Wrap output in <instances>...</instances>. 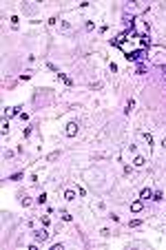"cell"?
I'll return each instance as SVG.
<instances>
[{
  "mask_svg": "<svg viewBox=\"0 0 166 250\" xmlns=\"http://www.w3.org/2000/svg\"><path fill=\"white\" fill-rule=\"evenodd\" d=\"M64 133H67V137H76L78 135V124L76 122H69L67 128H64Z\"/></svg>",
  "mask_w": 166,
  "mask_h": 250,
  "instance_id": "obj_1",
  "label": "cell"
},
{
  "mask_svg": "<svg viewBox=\"0 0 166 250\" xmlns=\"http://www.w3.org/2000/svg\"><path fill=\"white\" fill-rule=\"evenodd\" d=\"M33 237H35V241H47L49 233H47L44 228H38V230H33Z\"/></svg>",
  "mask_w": 166,
  "mask_h": 250,
  "instance_id": "obj_2",
  "label": "cell"
},
{
  "mask_svg": "<svg viewBox=\"0 0 166 250\" xmlns=\"http://www.w3.org/2000/svg\"><path fill=\"white\" fill-rule=\"evenodd\" d=\"M18 113V106H7L5 108V119H9V117H13Z\"/></svg>",
  "mask_w": 166,
  "mask_h": 250,
  "instance_id": "obj_3",
  "label": "cell"
},
{
  "mask_svg": "<svg viewBox=\"0 0 166 250\" xmlns=\"http://www.w3.org/2000/svg\"><path fill=\"white\" fill-rule=\"evenodd\" d=\"M142 208H144V204H142V199H135V201L131 204V210H133V212H140Z\"/></svg>",
  "mask_w": 166,
  "mask_h": 250,
  "instance_id": "obj_4",
  "label": "cell"
},
{
  "mask_svg": "<svg viewBox=\"0 0 166 250\" xmlns=\"http://www.w3.org/2000/svg\"><path fill=\"white\" fill-rule=\"evenodd\" d=\"M151 197H153V190H151V188H144V190L140 193V199H142V201H144V199H151Z\"/></svg>",
  "mask_w": 166,
  "mask_h": 250,
  "instance_id": "obj_5",
  "label": "cell"
},
{
  "mask_svg": "<svg viewBox=\"0 0 166 250\" xmlns=\"http://www.w3.org/2000/svg\"><path fill=\"white\" fill-rule=\"evenodd\" d=\"M133 164L137 166V168H142V166L146 164V160H144V157H142V155H135V160H133Z\"/></svg>",
  "mask_w": 166,
  "mask_h": 250,
  "instance_id": "obj_6",
  "label": "cell"
},
{
  "mask_svg": "<svg viewBox=\"0 0 166 250\" xmlns=\"http://www.w3.org/2000/svg\"><path fill=\"white\" fill-rule=\"evenodd\" d=\"M140 135H142V140H144V142H146V144H149V146H151V144H153V135H151V133H146V131H142V133H140Z\"/></svg>",
  "mask_w": 166,
  "mask_h": 250,
  "instance_id": "obj_7",
  "label": "cell"
},
{
  "mask_svg": "<svg viewBox=\"0 0 166 250\" xmlns=\"http://www.w3.org/2000/svg\"><path fill=\"white\" fill-rule=\"evenodd\" d=\"M64 199H67V201H73V199H76V193H73V190H64Z\"/></svg>",
  "mask_w": 166,
  "mask_h": 250,
  "instance_id": "obj_8",
  "label": "cell"
},
{
  "mask_svg": "<svg viewBox=\"0 0 166 250\" xmlns=\"http://www.w3.org/2000/svg\"><path fill=\"white\" fill-rule=\"evenodd\" d=\"M60 217H62L64 221H71V219H73V217H71V212H69V210H60Z\"/></svg>",
  "mask_w": 166,
  "mask_h": 250,
  "instance_id": "obj_9",
  "label": "cell"
},
{
  "mask_svg": "<svg viewBox=\"0 0 166 250\" xmlns=\"http://www.w3.org/2000/svg\"><path fill=\"white\" fill-rule=\"evenodd\" d=\"M58 157H60V151H55V153H51V155L47 157V160H49V162H53V160H58Z\"/></svg>",
  "mask_w": 166,
  "mask_h": 250,
  "instance_id": "obj_10",
  "label": "cell"
},
{
  "mask_svg": "<svg viewBox=\"0 0 166 250\" xmlns=\"http://www.w3.org/2000/svg\"><path fill=\"white\" fill-rule=\"evenodd\" d=\"M0 131H2V135H7V133H9V124H7V119L2 122V128H0Z\"/></svg>",
  "mask_w": 166,
  "mask_h": 250,
  "instance_id": "obj_11",
  "label": "cell"
},
{
  "mask_svg": "<svg viewBox=\"0 0 166 250\" xmlns=\"http://www.w3.org/2000/svg\"><path fill=\"white\" fill-rule=\"evenodd\" d=\"M20 201L24 204V206H29V204H31V199H29V197H27V195H20Z\"/></svg>",
  "mask_w": 166,
  "mask_h": 250,
  "instance_id": "obj_12",
  "label": "cell"
},
{
  "mask_svg": "<svg viewBox=\"0 0 166 250\" xmlns=\"http://www.w3.org/2000/svg\"><path fill=\"white\" fill-rule=\"evenodd\" d=\"M18 24H20V22H18V16H11V27L18 29Z\"/></svg>",
  "mask_w": 166,
  "mask_h": 250,
  "instance_id": "obj_13",
  "label": "cell"
},
{
  "mask_svg": "<svg viewBox=\"0 0 166 250\" xmlns=\"http://www.w3.org/2000/svg\"><path fill=\"white\" fill-rule=\"evenodd\" d=\"M35 201H38V204H47V195L42 193V195H38V199H35Z\"/></svg>",
  "mask_w": 166,
  "mask_h": 250,
  "instance_id": "obj_14",
  "label": "cell"
},
{
  "mask_svg": "<svg viewBox=\"0 0 166 250\" xmlns=\"http://www.w3.org/2000/svg\"><path fill=\"white\" fill-rule=\"evenodd\" d=\"M140 224H142L140 219H131V221H128V226H133V228H135V226H140Z\"/></svg>",
  "mask_w": 166,
  "mask_h": 250,
  "instance_id": "obj_15",
  "label": "cell"
},
{
  "mask_svg": "<svg viewBox=\"0 0 166 250\" xmlns=\"http://www.w3.org/2000/svg\"><path fill=\"white\" fill-rule=\"evenodd\" d=\"M133 106H135V102L131 100V102H128V104H126V113H131V111H133Z\"/></svg>",
  "mask_w": 166,
  "mask_h": 250,
  "instance_id": "obj_16",
  "label": "cell"
},
{
  "mask_svg": "<svg viewBox=\"0 0 166 250\" xmlns=\"http://www.w3.org/2000/svg\"><path fill=\"white\" fill-rule=\"evenodd\" d=\"M31 78V71H27V73H22V75H20V80H29Z\"/></svg>",
  "mask_w": 166,
  "mask_h": 250,
  "instance_id": "obj_17",
  "label": "cell"
},
{
  "mask_svg": "<svg viewBox=\"0 0 166 250\" xmlns=\"http://www.w3.org/2000/svg\"><path fill=\"white\" fill-rule=\"evenodd\" d=\"M162 149L166 151V137H164V140H162Z\"/></svg>",
  "mask_w": 166,
  "mask_h": 250,
  "instance_id": "obj_18",
  "label": "cell"
}]
</instances>
